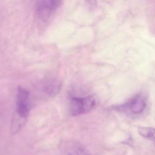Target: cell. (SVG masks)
<instances>
[{"mask_svg":"<svg viewBox=\"0 0 155 155\" xmlns=\"http://www.w3.org/2000/svg\"><path fill=\"white\" fill-rule=\"evenodd\" d=\"M138 131L142 137L155 143V129L149 127H140L138 128Z\"/></svg>","mask_w":155,"mask_h":155,"instance_id":"obj_6","label":"cell"},{"mask_svg":"<svg viewBox=\"0 0 155 155\" xmlns=\"http://www.w3.org/2000/svg\"><path fill=\"white\" fill-rule=\"evenodd\" d=\"M98 104V99L94 95L83 97L71 96L69 100L70 114L72 116L86 114L95 109Z\"/></svg>","mask_w":155,"mask_h":155,"instance_id":"obj_1","label":"cell"},{"mask_svg":"<svg viewBox=\"0 0 155 155\" xmlns=\"http://www.w3.org/2000/svg\"><path fill=\"white\" fill-rule=\"evenodd\" d=\"M61 88V84L59 81L55 79H50L45 81L41 85L42 91L49 97L57 95Z\"/></svg>","mask_w":155,"mask_h":155,"instance_id":"obj_4","label":"cell"},{"mask_svg":"<svg viewBox=\"0 0 155 155\" xmlns=\"http://www.w3.org/2000/svg\"><path fill=\"white\" fill-rule=\"evenodd\" d=\"M146 106L147 104L145 99L139 95L134 97L126 104L130 111L136 115L142 113Z\"/></svg>","mask_w":155,"mask_h":155,"instance_id":"obj_5","label":"cell"},{"mask_svg":"<svg viewBox=\"0 0 155 155\" xmlns=\"http://www.w3.org/2000/svg\"><path fill=\"white\" fill-rule=\"evenodd\" d=\"M67 155H90L85 152L83 150L78 149L73 152H70Z\"/></svg>","mask_w":155,"mask_h":155,"instance_id":"obj_7","label":"cell"},{"mask_svg":"<svg viewBox=\"0 0 155 155\" xmlns=\"http://www.w3.org/2000/svg\"><path fill=\"white\" fill-rule=\"evenodd\" d=\"M30 97L28 91L22 87L17 90L16 114L20 119H25L28 116L31 108Z\"/></svg>","mask_w":155,"mask_h":155,"instance_id":"obj_2","label":"cell"},{"mask_svg":"<svg viewBox=\"0 0 155 155\" xmlns=\"http://www.w3.org/2000/svg\"><path fill=\"white\" fill-rule=\"evenodd\" d=\"M60 1H40L36 4L37 15L41 18L46 20L49 18L61 5Z\"/></svg>","mask_w":155,"mask_h":155,"instance_id":"obj_3","label":"cell"}]
</instances>
